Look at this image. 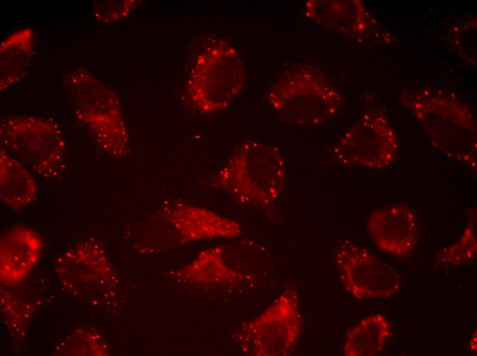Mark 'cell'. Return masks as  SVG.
Here are the masks:
<instances>
[{"instance_id": "1", "label": "cell", "mask_w": 477, "mask_h": 356, "mask_svg": "<svg viewBox=\"0 0 477 356\" xmlns=\"http://www.w3.org/2000/svg\"><path fill=\"white\" fill-rule=\"evenodd\" d=\"M269 104L284 121L318 126L334 119L342 105L340 93L316 68H289L276 80L267 94Z\"/></svg>"}, {"instance_id": "2", "label": "cell", "mask_w": 477, "mask_h": 356, "mask_svg": "<svg viewBox=\"0 0 477 356\" xmlns=\"http://www.w3.org/2000/svg\"><path fill=\"white\" fill-rule=\"evenodd\" d=\"M401 101L420 123L437 149L454 161L476 164V124L467 107L452 99L424 92L402 94Z\"/></svg>"}, {"instance_id": "3", "label": "cell", "mask_w": 477, "mask_h": 356, "mask_svg": "<svg viewBox=\"0 0 477 356\" xmlns=\"http://www.w3.org/2000/svg\"><path fill=\"white\" fill-rule=\"evenodd\" d=\"M218 184L237 200L269 205L282 193L284 158L278 149L262 142L242 145L218 175Z\"/></svg>"}, {"instance_id": "4", "label": "cell", "mask_w": 477, "mask_h": 356, "mask_svg": "<svg viewBox=\"0 0 477 356\" xmlns=\"http://www.w3.org/2000/svg\"><path fill=\"white\" fill-rule=\"evenodd\" d=\"M77 117L90 129L101 149L125 155L128 138L115 95L87 72L75 71L65 79Z\"/></svg>"}, {"instance_id": "5", "label": "cell", "mask_w": 477, "mask_h": 356, "mask_svg": "<svg viewBox=\"0 0 477 356\" xmlns=\"http://www.w3.org/2000/svg\"><path fill=\"white\" fill-rule=\"evenodd\" d=\"M245 77V67L235 48L218 40L198 56L188 81L189 94L201 110L219 112L239 93Z\"/></svg>"}, {"instance_id": "6", "label": "cell", "mask_w": 477, "mask_h": 356, "mask_svg": "<svg viewBox=\"0 0 477 356\" xmlns=\"http://www.w3.org/2000/svg\"><path fill=\"white\" fill-rule=\"evenodd\" d=\"M1 142L2 149L40 175H56L63 167V136L55 124L45 119L28 116L4 118Z\"/></svg>"}, {"instance_id": "7", "label": "cell", "mask_w": 477, "mask_h": 356, "mask_svg": "<svg viewBox=\"0 0 477 356\" xmlns=\"http://www.w3.org/2000/svg\"><path fill=\"white\" fill-rule=\"evenodd\" d=\"M400 144L389 119L380 112L365 113L340 137L332 150L339 164L382 169L398 159Z\"/></svg>"}, {"instance_id": "8", "label": "cell", "mask_w": 477, "mask_h": 356, "mask_svg": "<svg viewBox=\"0 0 477 356\" xmlns=\"http://www.w3.org/2000/svg\"><path fill=\"white\" fill-rule=\"evenodd\" d=\"M334 262L344 288L357 299L385 298L401 288V276L395 268L352 242L339 245Z\"/></svg>"}, {"instance_id": "9", "label": "cell", "mask_w": 477, "mask_h": 356, "mask_svg": "<svg viewBox=\"0 0 477 356\" xmlns=\"http://www.w3.org/2000/svg\"><path fill=\"white\" fill-rule=\"evenodd\" d=\"M301 330L297 292L290 289L248 325L245 339L255 355L284 356L293 348Z\"/></svg>"}, {"instance_id": "10", "label": "cell", "mask_w": 477, "mask_h": 356, "mask_svg": "<svg viewBox=\"0 0 477 356\" xmlns=\"http://www.w3.org/2000/svg\"><path fill=\"white\" fill-rule=\"evenodd\" d=\"M367 229L377 247L395 257H408L418 244L417 215L406 205L376 209L368 218Z\"/></svg>"}, {"instance_id": "11", "label": "cell", "mask_w": 477, "mask_h": 356, "mask_svg": "<svg viewBox=\"0 0 477 356\" xmlns=\"http://www.w3.org/2000/svg\"><path fill=\"white\" fill-rule=\"evenodd\" d=\"M306 17L344 37L360 40L372 36L377 25L365 5L358 0H309Z\"/></svg>"}, {"instance_id": "12", "label": "cell", "mask_w": 477, "mask_h": 356, "mask_svg": "<svg viewBox=\"0 0 477 356\" xmlns=\"http://www.w3.org/2000/svg\"><path fill=\"white\" fill-rule=\"evenodd\" d=\"M40 238L25 227L13 228L1 239V276L5 283L23 279L36 264L41 250Z\"/></svg>"}, {"instance_id": "13", "label": "cell", "mask_w": 477, "mask_h": 356, "mask_svg": "<svg viewBox=\"0 0 477 356\" xmlns=\"http://www.w3.org/2000/svg\"><path fill=\"white\" fill-rule=\"evenodd\" d=\"M38 186L27 168L19 160L1 149L0 196L1 201L12 208H20L34 201Z\"/></svg>"}, {"instance_id": "14", "label": "cell", "mask_w": 477, "mask_h": 356, "mask_svg": "<svg viewBox=\"0 0 477 356\" xmlns=\"http://www.w3.org/2000/svg\"><path fill=\"white\" fill-rule=\"evenodd\" d=\"M389 319L376 313L362 319L347 333L343 345L347 356H374L380 353L391 335Z\"/></svg>"}, {"instance_id": "15", "label": "cell", "mask_w": 477, "mask_h": 356, "mask_svg": "<svg viewBox=\"0 0 477 356\" xmlns=\"http://www.w3.org/2000/svg\"><path fill=\"white\" fill-rule=\"evenodd\" d=\"M33 33L30 28L10 34L1 46V87L19 81L25 74L33 53Z\"/></svg>"}, {"instance_id": "16", "label": "cell", "mask_w": 477, "mask_h": 356, "mask_svg": "<svg viewBox=\"0 0 477 356\" xmlns=\"http://www.w3.org/2000/svg\"><path fill=\"white\" fill-rule=\"evenodd\" d=\"M476 211H469L467 224L458 241L441 249L436 262L441 266H457L474 260L476 257Z\"/></svg>"}, {"instance_id": "17", "label": "cell", "mask_w": 477, "mask_h": 356, "mask_svg": "<svg viewBox=\"0 0 477 356\" xmlns=\"http://www.w3.org/2000/svg\"><path fill=\"white\" fill-rule=\"evenodd\" d=\"M98 3L97 14L101 15L100 20L106 21L117 20L128 14L136 4L134 1H106Z\"/></svg>"}]
</instances>
